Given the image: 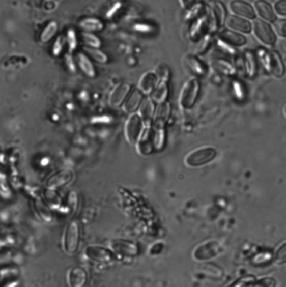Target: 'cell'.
<instances>
[{
  "instance_id": "cell-1",
  "label": "cell",
  "mask_w": 286,
  "mask_h": 287,
  "mask_svg": "<svg viewBox=\"0 0 286 287\" xmlns=\"http://www.w3.org/2000/svg\"><path fill=\"white\" fill-rule=\"evenodd\" d=\"M261 61L266 70L275 76H282L285 72V67L281 57L275 51H261Z\"/></svg>"
},
{
  "instance_id": "cell-2",
  "label": "cell",
  "mask_w": 286,
  "mask_h": 287,
  "mask_svg": "<svg viewBox=\"0 0 286 287\" xmlns=\"http://www.w3.org/2000/svg\"><path fill=\"white\" fill-rule=\"evenodd\" d=\"M79 238V225L77 221H71L65 229L64 234V249L68 254H75L78 249Z\"/></svg>"
},
{
  "instance_id": "cell-3",
  "label": "cell",
  "mask_w": 286,
  "mask_h": 287,
  "mask_svg": "<svg viewBox=\"0 0 286 287\" xmlns=\"http://www.w3.org/2000/svg\"><path fill=\"white\" fill-rule=\"evenodd\" d=\"M145 129V123H143L141 117L139 114H133L128 120L127 125H125V135L130 143H138L141 137L143 130Z\"/></svg>"
},
{
  "instance_id": "cell-4",
  "label": "cell",
  "mask_w": 286,
  "mask_h": 287,
  "mask_svg": "<svg viewBox=\"0 0 286 287\" xmlns=\"http://www.w3.org/2000/svg\"><path fill=\"white\" fill-rule=\"evenodd\" d=\"M215 157H216L215 149L203 148L189 154L186 159V163L190 166H199L210 162Z\"/></svg>"
},
{
  "instance_id": "cell-5",
  "label": "cell",
  "mask_w": 286,
  "mask_h": 287,
  "mask_svg": "<svg viewBox=\"0 0 286 287\" xmlns=\"http://www.w3.org/2000/svg\"><path fill=\"white\" fill-rule=\"evenodd\" d=\"M198 93H199V82L196 78L190 79L189 82L186 83L185 88L182 89V93L180 97L181 105L185 108L192 107L197 101Z\"/></svg>"
},
{
  "instance_id": "cell-6",
  "label": "cell",
  "mask_w": 286,
  "mask_h": 287,
  "mask_svg": "<svg viewBox=\"0 0 286 287\" xmlns=\"http://www.w3.org/2000/svg\"><path fill=\"white\" fill-rule=\"evenodd\" d=\"M111 249L120 256L134 257L139 254V247L133 242L124 239H116L111 242Z\"/></svg>"
},
{
  "instance_id": "cell-7",
  "label": "cell",
  "mask_w": 286,
  "mask_h": 287,
  "mask_svg": "<svg viewBox=\"0 0 286 287\" xmlns=\"http://www.w3.org/2000/svg\"><path fill=\"white\" fill-rule=\"evenodd\" d=\"M254 32L256 36L266 45H274L276 42V36L272 27L262 20H256L254 24Z\"/></svg>"
},
{
  "instance_id": "cell-8",
  "label": "cell",
  "mask_w": 286,
  "mask_h": 287,
  "mask_svg": "<svg viewBox=\"0 0 286 287\" xmlns=\"http://www.w3.org/2000/svg\"><path fill=\"white\" fill-rule=\"evenodd\" d=\"M85 256L89 260L99 262V263H107L114 260L112 251L106 248H103L101 246H89L85 249Z\"/></svg>"
},
{
  "instance_id": "cell-9",
  "label": "cell",
  "mask_w": 286,
  "mask_h": 287,
  "mask_svg": "<svg viewBox=\"0 0 286 287\" xmlns=\"http://www.w3.org/2000/svg\"><path fill=\"white\" fill-rule=\"evenodd\" d=\"M130 92H131L130 84L128 83L119 84L117 88L112 91L110 96V104L114 107H119L125 100H127Z\"/></svg>"
},
{
  "instance_id": "cell-10",
  "label": "cell",
  "mask_w": 286,
  "mask_h": 287,
  "mask_svg": "<svg viewBox=\"0 0 286 287\" xmlns=\"http://www.w3.org/2000/svg\"><path fill=\"white\" fill-rule=\"evenodd\" d=\"M88 282V273L82 267H73L67 273V283L73 287H82Z\"/></svg>"
},
{
  "instance_id": "cell-11",
  "label": "cell",
  "mask_w": 286,
  "mask_h": 287,
  "mask_svg": "<svg viewBox=\"0 0 286 287\" xmlns=\"http://www.w3.org/2000/svg\"><path fill=\"white\" fill-rule=\"evenodd\" d=\"M73 179V172L71 171H61L51 176L47 181L48 189H59L66 186L68 182Z\"/></svg>"
},
{
  "instance_id": "cell-12",
  "label": "cell",
  "mask_w": 286,
  "mask_h": 287,
  "mask_svg": "<svg viewBox=\"0 0 286 287\" xmlns=\"http://www.w3.org/2000/svg\"><path fill=\"white\" fill-rule=\"evenodd\" d=\"M231 9L233 13L246 17V18L249 19L255 18L256 16L253 6L248 3L243 2V0H234V2L231 3Z\"/></svg>"
},
{
  "instance_id": "cell-13",
  "label": "cell",
  "mask_w": 286,
  "mask_h": 287,
  "mask_svg": "<svg viewBox=\"0 0 286 287\" xmlns=\"http://www.w3.org/2000/svg\"><path fill=\"white\" fill-rule=\"evenodd\" d=\"M75 62L77 66L79 67V70H81L85 75L88 77H95L96 75V72H95V67L93 65L92 61L90 60V57L84 54V53H77L75 56Z\"/></svg>"
},
{
  "instance_id": "cell-14",
  "label": "cell",
  "mask_w": 286,
  "mask_h": 287,
  "mask_svg": "<svg viewBox=\"0 0 286 287\" xmlns=\"http://www.w3.org/2000/svg\"><path fill=\"white\" fill-rule=\"evenodd\" d=\"M218 250H219V245L215 242H210L198 247L196 251H194V258H197L198 261L208 260V258H211L217 255Z\"/></svg>"
},
{
  "instance_id": "cell-15",
  "label": "cell",
  "mask_w": 286,
  "mask_h": 287,
  "mask_svg": "<svg viewBox=\"0 0 286 287\" xmlns=\"http://www.w3.org/2000/svg\"><path fill=\"white\" fill-rule=\"evenodd\" d=\"M170 112H171V106L167 101L160 103L156 112H154V118H153L154 125L165 126V123H167L168 119L170 117Z\"/></svg>"
},
{
  "instance_id": "cell-16",
  "label": "cell",
  "mask_w": 286,
  "mask_h": 287,
  "mask_svg": "<svg viewBox=\"0 0 286 287\" xmlns=\"http://www.w3.org/2000/svg\"><path fill=\"white\" fill-rule=\"evenodd\" d=\"M154 112H156V108H154L152 99H147L142 102L139 110V116L141 117L142 121L146 126H149L151 124L152 120L154 118Z\"/></svg>"
},
{
  "instance_id": "cell-17",
  "label": "cell",
  "mask_w": 286,
  "mask_h": 287,
  "mask_svg": "<svg viewBox=\"0 0 286 287\" xmlns=\"http://www.w3.org/2000/svg\"><path fill=\"white\" fill-rule=\"evenodd\" d=\"M142 102V92L141 90H132L127 97V102L124 104V111L127 113H133L139 108Z\"/></svg>"
},
{
  "instance_id": "cell-18",
  "label": "cell",
  "mask_w": 286,
  "mask_h": 287,
  "mask_svg": "<svg viewBox=\"0 0 286 287\" xmlns=\"http://www.w3.org/2000/svg\"><path fill=\"white\" fill-rule=\"evenodd\" d=\"M210 9H211V20H213V25L215 27V30L217 27L221 26L222 22H224L225 19V7L220 2H213L210 5Z\"/></svg>"
},
{
  "instance_id": "cell-19",
  "label": "cell",
  "mask_w": 286,
  "mask_h": 287,
  "mask_svg": "<svg viewBox=\"0 0 286 287\" xmlns=\"http://www.w3.org/2000/svg\"><path fill=\"white\" fill-rule=\"evenodd\" d=\"M158 84V77L154 73H146L143 75L139 82V89L143 93H152V91L154 90Z\"/></svg>"
},
{
  "instance_id": "cell-20",
  "label": "cell",
  "mask_w": 286,
  "mask_h": 287,
  "mask_svg": "<svg viewBox=\"0 0 286 287\" xmlns=\"http://www.w3.org/2000/svg\"><path fill=\"white\" fill-rule=\"evenodd\" d=\"M255 7L257 13H259L262 18H264L265 20L268 21H275L276 19L275 13L273 11L272 6L267 2H265V0H257L255 3Z\"/></svg>"
},
{
  "instance_id": "cell-21",
  "label": "cell",
  "mask_w": 286,
  "mask_h": 287,
  "mask_svg": "<svg viewBox=\"0 0 286 287\" xmlns=\"http://www.w3.org/2000/svg\"><path fill=\"white\" fill-rule=\"evenodd\" d=\"M219 38L221 41H224L225 43L233 46H242L246 43V38L243 35L228 30L221 31L219 33Z\"/></svg>"
},
{
  "instance_id": "cell-22",
  "label": "cell",
  "mask_w": 286,
  "mask_h": 287,
  "mask_svg": "<svg viewBox=\"0 0 286 287\" xmlns=\"http://www.w3.org/2000/svg\"><path fill=\"white\" fill-rule=\"evenodd\" d=\"M227 26L231 28V30H235L242 33H249L251 30L250 22L245 20L243 18H239V17L233 16L230 19L227 20Z\"/></svg>"
},
{
  "instance_id": "cell-23",
  "label": "cell",
  "mask_w": 286,
  "mask_h": 287,
  "mask_svg": "<svg viewBox=\"0 0 286 287\" xmlns=\"http://www.w3.org/2000/svg\"><path fill=\"white\" fill-rule=\"evenodd\" d=\"M186 64L188 66V68L194 74V75L197 76H204L206 74V66L203 64L202 62H200L198 59H196L194 56H187L186 57Z\"/></svg>"
},
{
  "instance_id": "cell-24",
  "label": "cell",
  "mask_w": 286,
  "mask_h": 287,
  "mask_svg": "<svg viewBox=\"0 0 286 287\" xmlns=\"http://www.w3.org/2000/svg\"><path fill=\"white\" fill-rule=\"evenodd\" d=\"M152 100L158 102L159 104L162 102H165L169 94V90H168V84L167 82H161L159 81V83L157 84L156 88L152 91Z\"/></svg>"
},
{
  "instance_id": "cell-25",
  "label": "cell",
  "mask_w": 286,
  "mask_h": 287,
  "mask_svg": "<svg viewBox=\"0 0 286 287\" xmlns=\"http://www.w3.org/2000/svg\"><path fill=\"white\" fill-rule=\"evenodd\" d=\"M153 148L157 151H160L163 149L164 141H165V128L164 126H153Z\"/></svg>"
},
{
  "instance_id": "cell-26",
  "label": "cell",
  "mask_w": 286,
  "mask_h": 287,
  "mask_svg": "<svg viewBox=\"0 0 286 287\" xmlns=\"http://www.w3.org/2000/svg\"><path fill=\"white\" fill-rule=\"evenodd\" d=\"M59 32V24L55 20L49 21L48 24L43 28V31L41 33V36H39V39H41L42 43H48L49 41L54 38V36Z\"/></svg>"
},
{
  "instance_id": "cell-27",
  "label": "cell",
  "mask_w": 286,
  "mask_h": 287,
  "mask_svg": "<svg viewBox=\"0 0 286 287\" xmlns=\"http://www.w3.org/2000/svg\"><path fill=\"white\" fill-rule=\"evenodd\" d=\"M79 27L84 30L85 32H90V33H93V32H99L101 30H103V22L99 19L96 18H87V19H83L81 22H79Z\"/></svg>"
},
{
  "instance_id": "cell-28",
  "label": "cell",
  "mask_w": 286,
  "mask_h": 287,
  "mask_svg": "<svg viewBox=\"0 0 286 287\" xmlns=\"http://www.w3.org/2000/svg\"><path fill=\"white\" fill-rule=\"evenodd\" d=\"M82 41L83 43L88 46V47H93V48H100L102 42L100 41V38L95 36L93 33H90V32H85L82 33Z\"/></svg>"
},
{
  "instance_id": "cell-29",
  "label": "cell",
  "mask_w": 286,
  "mask_h": 287,
  "mask_svg": "<svg viewBox=\"0 0 286 287\" xmlns=\"http://www.w3.org/2000/svg\"><path fill=\"white\" fill-rule=\"evenodd\" d=\"M85 51L92 57V59L97 62V63H100V64H106V63L108 62V57L105 53H103L102 50H100L99 48H93V47H87L85 48Z\"/></svg>"
},
{
  "instance_id": "cell-30",
  "label": "cell",
  "mask_w": 286,
  "mask_h": 287,
  "mask_svg": "<svg viewBox=\"0 0 286 287\" xmlns=\"http://www.w3.org/2000/svg\"><path fill=\"white\" fill-rule=\"evenodd\" d=\"M245 66H246V71H247L249 76H254L256 70H257V63L255 60V56L253 55V53H246L245 55Z\"/></svg>"
},
{
  "instance_id": "cell-31",
  "label": "cell",
  "mask_w": 286,
  "mask_h": 287,
  "mask_svg": "<svg viewBox=\"0 0 286 287\" xmlns=\"http://www.w3.org/2000/svg\"><path fill=\"white\" fill-rule=\"evenodd\" d=\"M206 25H207V21L205 19H198L191 27V32H190L191 37L193 39H198L200 36H203Z\"/></svg>"
},
{
  "instance_id": "cell-32",
  "label": "cell",
  "mask_w": 286,
  "mask_h": 287,
  "mask_svg": "<svg viewBox=\"0 0 286 287\" xmlns=\"http://www.w3.org/2000/svg\"><path fill=\"white\" fill-rule=\"evenodd\" d=\"M156 75L158 77L159 81L161 82H168V79L170 77V71L167 65L161 64L159 65L157 68V72H156Z\"/></svg>"
},
{
  "instance_id": "cell-33",
  "label": "cell",
  "mask_w": 286,
  "mask_h": 287,
  "mask_svg": "<svg viewBox=\"0 0 286 287\" xmlns=\"http://www.w3.org/2000/svg\"><path fill=\"white\" fill-rule=\"evenodd\" d=\"M214 66L217 68V70L220 71L221 73L227 74V75H232V74L234 73L233 66L230 64V63H227L225 61H217V62H215Z\"/></svg>"
},
{
  "instance_id": "cell-34",
  "label": "cell",
  "mask_w": 286,
  "mask_h": 287,
  "mask_svg": "<svg viewBox=\"0 0 286 287\" xmlns=\"http://www.w3.org/2000/svg\"><path fill=\"white\" fill-rule=\"evenodd\" d=\"M66 43L68 45V49L70 51H73L74 49L76 48L77 46V39H76V33L74 32L73 30H70L67 32L66 35Z\"/></svg>"
},
{
  "instance_id": "cell-35",
  "label": "cell",
  "mask_w": 286,
  "mask_h": 287,
  "mask_svg": "<svg viewBox=\"0 0 286 287\" xmlns=\"http://www.w3.org/2000/svg\"><path fill=\"white\" fill-rule=\"evenodd\" d=\"M275 262L278 264V265H283V264L286 263V244L282 245L279 248L277 249V251L275 252Z\"/></svg>"
},
{
  "instance_id": "cell-36",
  "label": "cell",
  "mask_w": 286,
  "mask_h": 287,
  "mask_svg": "<svg viewBox=\"0 0 286 287\" xmlns=\"http://www.w3.org/2000/svg\"><path fill=\"white\" fill-rule=\"evenodd\" d=\"M274 27H275L278 35L286 37V20L278 19L277 21L274 22Z\"/></svg>"
},
{
  "instance_id": "cell-37",
  "label": "cell",
  "mask_w": 286,
  "mask_h": 287,
  "mask_svg": "<svg viewBox=\"0 0 286 287\" xmlns=\"http://www.w3.org/2000/svg\"><path fill=\"white\" fill-rule=\"evenodd\" d=\"M63 47H64V39H63L62 36L57 37V39H56L55 43H54V46H53V54L55 56L60 55L62 53Z\"/></svg>"
},
{
  "instance_id": "cell-38",
  "label": "cell",
  "mask_w": 286,
  "mask_h": 287,
  "mask_svg": "<svg viewBox=\"0 0 286 287\" xmlns=\"http://www.w3.org/2000/svg\"><path fill=\"white\" fill-rule=\"evenodd\" d=\"M255 278L253 276H246L238 279L236 283H234V286H254Z\"/></svg>"
},
{
  "instance_id": "cell-39",
  "label": "cell",
  "mask_w": 286,
  "mask_h": 287,
  "mask_svg": "<svg viewBox=\"0 0 286 287\" xmlns=\"http://www.w3.org/2000/svg\"><path fill=\"white\" fill-rule=\"evenodd\" d=\"M275 10L278 15L286 16V0H278L275 4Z\"/></svg>"
},
{
  "instance_id": "cell-40",
  "label": "cell",
  "mask_w": 286,
  "mask_h": 287,
  "mask_svg": "<svg viewBox=\"0 0 286 287\" xmlns=\"http://www.w3.org/2000/svg\"><path fill=\"white\" fill-rule=\"evenodd\" d=\"M209 37L208 36H206V37H203V39L202 41H200V45H199V47H197V49H196V53H203V51L205 50V49H207V46H208V44H209Z\"/></svg>"
},
{
  "instance_id": "cell-41",
  "label": "cell",
  "mask_w": 286,
  "mask_h": 287,
  "mask_svg": "<svg viewBox=\"0 0 286 287\" xmlns=\"http://www.w3.org/2000/svg\"><path fill=\"white\" fill-rule=\"evenodd\" d=\"M254 285H261V286H274L275 285V280L271 279V278H266L260 280V282H255Z\"/></svg>"
},
{
  "instance_id": "cell-42",
  "label": "cell",
  "mask_w": 286,
  "mask_h": 287,
  "mask_svg": "<svg viewBox=\"0 0 286 287\" xmlns=\"http://www.w3.org/2000/svg\"><path fill=\"white\" fill-rule=\"evenodd\" d=\"M180 3L182 5V7L186 8V9H189L193 6L194 0H180Z\"/></svg>"
},
{
  "instance_id": "cell-43",
  "label": "cell",
  "mask_w": 286,
  "mask_h": 287,
  "mask_svg": "<svg viewBox=\"0 0 286 287\" xmlns=\"http://www.w3.org/2000/svg\"><path fill=\"white\" fill-rule=\"evenodd\" d=\"M285 112H286V108H285Z\"/></svg>"
}]
</instances>
